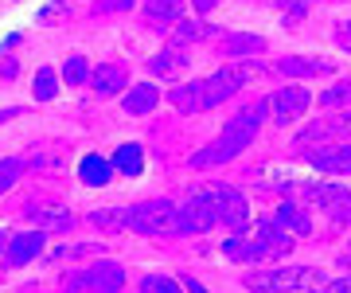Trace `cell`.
<instances>
[{
	"label": "cell",
	"instance_id": "6da1fadb",
	"mask_svg": "<svg viewBox=\"0 0 351 293\" xmlns=\"http://www.w3.org/2000/svg\"><path fill=\"white\" fill-rule=\"evenodd\" d=\"M250 82V67H219L207 78H195V82H184V86L168 90V102L180 110V114H203V110H215L223 106L226 98H234L242 86Z\"/></svg>",
	"mask_w": 351,
	"mask_h": 293
},
{
	"label": "cell",
	"instance_id": "7a4b0ae2",
	"mask_svg": "<svg viewBox=\"0 0 351 293\" xmlns=\"http://www.w3.org/2000/svg\"><path fill=\"white\" fill-rule=\"evenodd\" d=\"M269 117V102H250L242 106L239 114L230 117L223 126V133L207 145V149H199V153L191 156V168H211V165H226V161H234V156H242L246 149H250V141L258 137V129H262V121Z\"/></svg>",
	"mask_w": 351,
	"mask_h": 293
},
{
	"label": "cell",
	"instance_id": "3957f363",
	"mask_svg": "<svg viewBox=\"0 0 351 293\" xmlns=\"http://www.w3.org/2000/svg\"><path fill=\"white\" fill-rule=\"evenodd\" d=\"M121 227L137 231V235H180V207L172 200H149V204H133L117 211Z\"/></svg>",
	"mask_w": 351,
	"mask_h": 293
},
{
	"label": "cell",
	"instance_id": "277c9868",
	"mask_svg": "<svg viewBox=\"0 0 351 293\" xmlns=\"http://www.w3.org/2000/svg\"><path fill=\"white\" fill-rule=\"evenodd\" d=\"M301 196L308 200V204L320 207L332 223H351V188H343L336 176L301 184Z\"/></svg>",
	"mask_w": 351,
	"mask_h": 293
},
{
	"label": "cell",
	"instance_id": "5b68a950",
	"mask_svg": "<svg viewBox=\"0 0 351 293\" xmlns=\"http://www.w3.org/2000/svg\"><path fill=\"white\" fill-rule=\"evenodd\" d=\"M125 285V270L121 262H113V258H98V262H90V266H78L71 270L63 278V290H101V293H113Z\"/></svg>",
	"mask_w": 351,
	"mask_h": 293
},
{
	"label": "cell",
	"instance_id": "8992f818",
	"mask_svg": "<svg viewBox=\"0 0 351 293\" xmlns=\"http://www.w3.org/2000/svg\"><path fill=\"white\" fill-rule=\"evenodd\" d=\"M250 290H308V285H324L328 290V274L313 266H289V270H262L250 274L246 281Z\"/></svg>",
	"mask_w": 351,
	"mask_h": 293
},
{
	"label": "cell",
	"instance_id": "52a82bcc",
	"mask_svg": "<svg viewBox=\"0 0 351 293\" xmlns=\"http://www.w3.org/2000/svg\"><path fill=\"white\" fill-rule=\"evenodd\" d=\"M265 102H269V117H274L277 126H293V121H301V117L308 114V106H313L316 98L304 82H297V86H281L274 98H265Z\"/></svg>",
	"mask_w": 351,
	"mask_h": 293
},
{
	"label": "cell",
	"instance_id": "ba28073f",
	"mask_svg": "<svg viewBox=\"0 0 351 293\" xmlns=\"http://www.w3.org/2000/svg\"><path fill=\"white\" fill-rule=\"evenodd\" d=\"M211 200H215V211H219V223H223V227L250 231V200H246L239 188H230V184H215Z\"/></svg>",
	"mask_w": 351,
	"mask_h": 293
},
{
	"label": "cell",
	"instance_id": "9c48e42d",
	"mask_svg": "<svg viewBox=\"0 0 351 293\" xmlns=\"http://www.w3.org/2000/svg\"><path fill=\"white\" fill-rule=\"evenodd\" d=\"M219 223V211H215L211 191H195L180 204V235H203Z\"/></svg>",
	"mask_w": 351,
	"mask_h": 293
},
{
	"label": "cell",
	"instance_id": "30bf717a",
	"mask_svg": "<svg viewBox=\"0 0 351 293\" xmlns=\"http://www.w3.org/2000/svg\"><path fill=\"white\" fill-rule=\"evenodd\" d=\"M304 161L324 172V176H348L351 172V145L348 141H324V145H308Z\"/></svg>",
	"mask_w": 351,
	"mask_h": 293
},
{
	"label": "cell",
	"instance_id": "8fae6325",
	"mask_svg": "<svg viewBox=\"0 0 351 293\" xmlns=\"http://www.w3.org/2000/svg\"><path fill=\"white\" fill-rule=\"evenodd\" d=\"M43 246H47V231H24V235H12L8 246H4V255H0V262H4V270H20V266H27L32 258H39Z\"/></svg>",
	"mask_w": 351,
	"mask_h": 293
},
{
	"label": "cell",
	"instance_id": "7c38bea8",
	"mask_svg": "<svg viewBox=\"0 0 351 293\" xmlns=\"http://www.w3.org/2000/svg\"><path fill=\"white\" fill-rule=\"evenodd\" d=\"M223 255L230 258V262H269V258H277L274 250H269V242H265L262 235H254V231H250V239H242V231L230 235V239L223 242Z\"/></svg>",
	"mask_w": 351,
	"mask_h": 293
},
{
	"label": "cell",
	"instance_id": "4fadbf2b",
	"mask_svg": "<svg viewBox=\"0 0 351 293\" xmlns=\"http://www.w3.org/2000/svg\"><path fill=\"white\" fill-rule=\"evenodd\" d=\"M277 223L289 231V235H313V219H308V207L301 200H285V204L277 207Z\"/></svg>",
	"mask_w": 351,
	"mask_h": 293
},
{
	"label": "cell",
	"instance_id": "5bb4252c",
	"mask_svg": "<svg viewBox=\"0 0 351 293\" xmlns=\"http://www.w3.org/2000/svg\"><path fill=\"white\" fill-rule=\"evenodd\" d=\"M250 231H254V235H262V239L269 242V250H274L277 258H285L289 250H293V239H297V235H289L277 219H258V223H250Z\"/></svg>",
	"mask_w": 351,
	"mask_h": 293
},
{
	"label": "cell",
	"instance_id": "9a60e30c",
	"mask_svg": "<svg viewBox=\"0 0 351 293\" xmlns=\"http://www.w3.org/2000/svg\"><path fill=\"white\" fill-rule=\"evenodd\" d=\"M90 86L98 90V94H121L129 86V75L121 63H101L94 75H90Z\"/></svg>",
	"mask_w": 351,
	"mask_h": 293
},
{
	"label": "cell",
	"instance_id": "2e32d148",
	"mask_svg": "<svg viewBox=\"0 0 351 293\" xmlns=\"http://www.w3.org/2000/svg\"><path fill=\"white\" fill-rule=\"evenodd\" d=\"M156 102H160V90L152 86V82H137V86H129V94L121 98V106H125L129 114H137V117L152 114Z\"/></svg>",
	"mask_w": 351,
	"mask_h": 293
},
{
	"label": "cell",
	"instance_id": "e0dca14e",
	"mask_svg": "<svg viewBox=\"0 0 351 293\" xmlns=\"http://www.w3.org/2000/svg\"><path fill=\"white\" fill-rule=\"evenodd\" d=\"M281 75H293V78H320V75H332V63L324 59H297V55H289L277 63Z\"/></svg>",
	"mask_w": 351,
	"mask_h": 293
},
{
	"label": "cell",
	"instance_id": "ac0fdd59",
	"mask_svg": "<svg viewBox=\"0 0 351 293\" xmlns=\"http://www.w3.org/2000/svg\"><path fill=\"white\" fill-rule=\"evenodd\" d=\"M180 67H188V47H180V43H168L164 51L152 55L149 71H152V75H172V71H180Z\"/></svg>",
	"mask_w": 351,
	"mask_h": 293
},
{
	"label": "cell",
	"instance_id": "d6986e66",
	"mask_svg": "<svg viewBox=\"0 0 351 293\" xmlns=\"http://www.w3.org/2000/svg\"><path fill=\"white\" fill-rule=\"evenodd\" d=\"M265 51V39L262 36H226L223 39V55H230V59H250V55H262Z\"/></svg>",
	"mask_w": 351,
	"mask_h": 293
},
{
	"label": "cell",
	"instance_id": "ffe728a7",
	"mask_svg": "<svg viewBox=\"0 0 351 293\" xmlns=\"http://www.w3.org/2000/svg\"><path fill=\"white\" fill-rule=\"evenodd\" d=\"M78 176L86 180V184H94V188H101V184L113 176V161H110V156L90 153V156H82V165H78Z\"/></svg>",
	"mask_w": 351,
	"mask_h": 293
},
{
	"label": "cell",
	"instance_id": "44dd1931",
	"mask_svg": "<svg viewBox=\"0 0 351 293\" xmlns=\"http://www.w3.org/2000/svg\"><path fill=\"white\" fill-rule=\"evenodd\" d=\"M113 168L117 172H125V176H141V168H145V149L141 145H121L117 153H113Z\"/></svg>",
	"mask_w": 351,
	"mask_h": 293
},
{
	"label": "cell",
	"instance_id": "7402d4cb",
	"mask_svg": "<svg viewBox=\"0 0 351 293\" xmlns=\"http://www.w3.org/2000/svg\"><path fill=\"white\" fill-rule=\"evenodd\" d=\"M184 0H145V16L152 24H180Z\"/></svg>",
	"mask_w": 351,
	"mask_h": 293
},
{
	"label": "cell",
	"instance_id": "603a6c76",
	"mask_svg": "<svg viewBox=\"0 0 351 293\" xmlns=\"http://www.w3.org/2000/svg\"><path fill=\"white\" fill-rule=\"evenodd\" d=\"M90 59L86 55H71L63 63V78H66V86H82V82H90Z\"/></svg>",
	"mask_w": 351,
	"mask_h": 293
},
{
	"label": "cell",
	"instance_id": "cb8c5ba5",
	"mask_svg": "<svg viewBox=\"0 0 351 293\" xmlns=\"http://www.w3.org/2000/svg\"><path fill=\"white\" fill-rule=\"evenodd\" d=\"M32 94H36V102H51V98L59 94V78H55L51 67H39L36 71V86H32Z\"/></svg>",
	"mask_w": 351,
	"mask_h": 293
},
{
	"label": "cell",
	"instance_id": "d4e9b609",
	"mask_svg": "<svg viewBox=\"0 0 351 293\" xmlns=\"http://www.w3.org/2000/svg\"><path fill=\"white\" fill-rule=\"evenodd\" d=\"M207 32H215V27H203L199 20H180V24H176V36H172V43H180V47H188L191 39H203Z\"/></svg>",
	"mask_w": 351,
	"mask_h": 293
},
{
	"label": "cell",
	"instance_id": "484cf974",
	"mask_svg": "<svg viewBox=\"0 0 351 293\" xmlns=\"http://www.w3.org/2000/svg\"><path fill=\"white\" fill-rule=\"evenodd\" d=\"M20 172H24V156H4L0 161V191H8L20 180Z\"/></svg>",
	"mask_w": 351,
	"mask_h": 293
},
{
	"label": "cell",
	"instance_id": "4316f807",
	"mask_svg": "<svg viewBox=\"0 0 351 293\" xmlns=\"http://www.w3.org/2000/svg\"><path fill=\"white\" fill-rule=\"evenodd\" d=\"M351 102V82H336V86H328L324 94H320V106H348Z\"/></svg>",
	"mask_w": 351,
	"mask_h": 293
},
{
	"label": "cell",
	"instance_id": "83f0119b",
	"mask_svg": "<svg viewBox=\"0 0 351 293\" xmlns=\"http://www.w3.org/2000/svg\"><path fill=\"white\" fill-rule=\"evenodd\" d=\"M176 290H180V281L176 278H160V274L141 278V293H176Z\"/></svg>",
	"mask_w": 351,
	"mask_h": 293
},
{
	"label": "cell",
	"instance_id": "f1b7e54d",
	"mask_svg": "<svg viewBox=\"0 0 351 293\" xmlns=\"http://www.w3.org/2000/svg\"><path fill=\"white\" fill-rule=\"evenodd\" d=\"M308 4H313V0H277V8L289 12V16H304L308 12Z\"/></svg>",
	"mask_w": 351,
	"mask_h": 293
},
{
	"label": "cell",
	"instance_id": "f546056e",
	"mask_svg": "<svg viewBox=\"0 0 351 293\" xmlns=\"http://www.w3.org/2000/svg\"><path fill=\"white\" fill-rule=\"evenodd\" d=\"M47 227H55V231H71V227H75V215H66V211H55V215H47Z\"/></svg>",
	"mask_w": 351,
	"mask_h": 293
},
{
	"label": "cell",
	"instance_id": "4dcf8cb0",
	"mask_svg": "<svg viewBox=\"0 0 351 293\" xmlns=\"http://www.w3.org/2000/svg\"><path fill=\"white\" fill-rule=\"evenodd\" d=\"M133 0H101V12H129Z\"/></svg>",
	"mask_w": 351,
	"mask_h": 293
},
{
	"label": "cell",
	"instance_id": "1f68e13d",
	"mask_svg": "<svg viewBox=\"0 0 351 293\" xmlns=\"http://www.w3.org/2000/svg\"><path fill=\"white\" fill-rule=\"evenodd\" d=\"M336 39H339V47H343V51H351V20H343V24H339Z\"/></svg>",
	"mask_w": 351,
	"mask_h": 293
},
{
	"label": "cell",
	"instance_id": "d6a6232c",
	"mask_svg": "<svg viewBox=\"0 0 351 293\" xmlns=\"http://www.w3.org/2000/svg\"><path fill=\"white\" fill-rule=\"evenodd\" d=\"M328 290H332V293H343V290H351V274H348V278H328Z\"/></svg>",
	"mask_w": 351,
	"mask_h": 293
},
{
	"label": "cell",
	"instance_id": "836d02e7",
	"mask_svg": "<svg viewBox=\"0 0 351 293\" xmlns=\"http://www.w3.org/2000/svg\"><path fill=\"white\" fill-rule=\"evenodd\" d=\"M195 4V12H211V8H219V0H191Z\"/></svg>",
	"mask_w": 351,
	"mask_h": 293
},
{
	"label": "cell",
	"instance_id": "e575fe53",
	"mask_svg": "<svg viewBox=\"0 0 351 293\" xmlns=\"http://www.w3.org/2000/svg\"><path fill=\"white\" fill-rule=\"evenodd\" d=\"M4 246H8V231H0V255H4Z\"/></svg>",
	"mask_w": 351,
	"mask_h": 293
},
{
	"label": "cell",
	"instance_id": "d590c367",
	"mask_svg": "<svg viewBox=\"0 0 351 293\" xmlns=\"http://www.w3.org/2000/svg\"><path fill=\"white\" fill-rule=\"evenodd\" d=\"M339 121H343V129L351 133V114H339Z\"/></svg>",
	"mask_w": 351,
	"mask_h": 293
},
{
	"label": "cell",
	"instance_id": "8d00e7d4",
	"mask_svg": "<svg viewBox=\"0 0 351 293\" xmlns=\"http://www.w3.org/2000/svg\"><path fill=\"white\" fill-rule=\"evenodd\" d=\"M16 114V110H0V121H4V117H12Z\"/></svg>",
	"mask_w": 351,
	"mask_h": 293
}]
</instances>
